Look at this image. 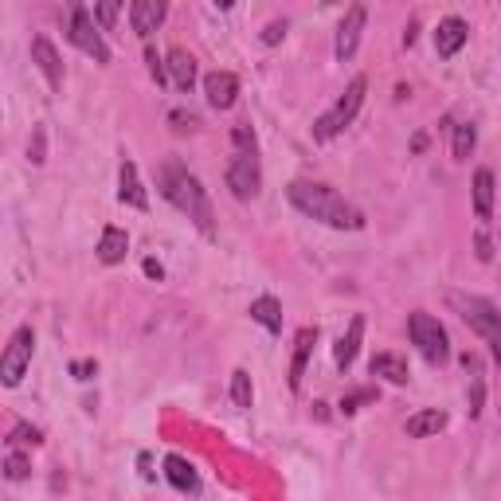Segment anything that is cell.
<instances>
[{"mask_svg": "<svg viewBox=\"0 0 501 501\" xmlns=\"http://www.w3.org/2000/svg\"><path fill=\"white\" fill-rule=\"evenodd\" d=\"M287 200L302 215L326 223V228H337V231H360V228H365V215H360V208H352L345 196H341L337 189H329V184L294 181L287 189Z\"/></svg>", "mask_w": 501, "mask_h": 501, "instance_id": "1", "label": "cell"}, {"mask_svg": "<svg viewBox=\"0 0 501 501\" xmlns=\"http://www.w3.org/2000/svg\"><path fill=\"white\" fill-rule=\"evenodd\" d=\"M161 192H165V200H169L176 212L189 215L204 239H215L212 200H208V192H204V184L196 181L189 169H181V165H165L161 169Z\"/></svg>", "mask_w": 501, "mask_h": 501, "instance_id": "2", "label": "cell"}, {"mask_svg": "<svg viewBox=\"0 0 501 501\" xmlns=\"http://www.w3.org/2000/svg\"><path fill=\"white\" fill-rule=\"evenodd\" d=\"M447 302L458 310V318H463L466 326H470V329L478 333V337L486 341V345H489V352H494V357H497V365H501V313H497L494 306H489L486 298H474V294H458V290L450 294Z\"/></svg>", "mask_w": 501, "mask_h": 501, "instance_id": "3", "label": "cell"}, {"mask_svg": "<svg viewBox=\"0 0 501 501\" xmlns=\"http://www.w3.org/2000/svg\"><path fill=\"white\" fill-rule=\"evenodd\" d=\"M365 94H368V78L357 75L352 83L345 86V94L337 98V106H333L329 114H321L318 122H313V137L318 141H329V137H337L345 125H352V117L360 114V106H365Z\"/></svg>", "mask_w": 501, "mask_h": 501, "instance_id": "4", "label": "cell"}, {"mask_svg": "<svg viewBox=\"0 0 501 501\" xmlns=\"http://www.w3.org/2000/svg\"><path fill=\"white\" fill-rule=\"evenodd\" d=\"M408 337H411V345L424 352V360H431V365H443V360L450 357L447 329L439 326V318H431L427 310H416L408 318Z\"/></svg>", "mask_w": 501, "mask_h": 501, "instance_id": "5", "label": "cell"}, {"mask_svg": "<svg viewBox=\"0 0 501 501\" xmlns=\"http://www.w3.org/2000/svg\"><path fill=\"white\" fill-rule=\"evenodd\" d=\"M32 349H36L32 326H20L12 333V341H8L4 357H0V380H4V388H16L20 380H24L28 365H32Z\"/></svg>", "mask_w": 501, "mask_h": 501, "instance_id": "6", "label": "cell"}, {"mask_svg": "<svg viewBox=\"0 0 501 501\" xmlns=\"http://www.w3.org/2000/svg\"><path fill=\"white\" fill-rule=\"evenodd\" d=\"M263 184V169H259V157L255 149H235L231 165H228V189L235 200H255Z\"/></svg>", "mask_w": 501, "mask_h": 501, "instance_id": "7", "label": "cell"}, {"mask_svg": "<svg viewBox=\"0 0 501 501\" xmlns=\"http://www.w3.org/2000/svg\"><path fill=\"white\" fill-rule=\"evenodd\" d=\"M67 36H71V44L78 52L91 55L94 63H110V47H106L102 32H94V16L86 12L83 4H71V28H67Z\"/></svg>", "mask_w": 501, "mask_h": 501, "instance_id": "8", "label": "cell"}, {"mask_svg": "<svg viewBox=\"0 0 501 501\" xmlns=\"http://www.w3.org/2000/svg\"><path fill=\"white\" fill-rule=\"evenodd\" d=\"M365 20H368V12H365V4H352L349 12H345V20H341V28H337V59L345 63V59H352L357 55V44H360V32H365Z\"/></svg>", "mask_w": 501, "mask_h": 501, "instance_id": "9", "label": "cell"}, {"mask_svg": "<svg viewBox=\"0 0 501 501\" xmlns=\"http://www.w3.org/2000/svg\"><path fill=\"white\" fill-rule=\"evenodd\" d=\"M165 12H169V0H133V8H130L133 32L141 39H149L165 24Z\"/></svg>", "mask_w": 501, "mask_h": 501, "instance_id": "10", "label": "cell"}, {"mask_svg": "<svg viewBox=\"0 0 501 501\" xmlns=\"http://www.w3.org/2000/svg\"><path fill=\"white\" fill-rule=\"evenodd\" d=\"M32 59H36L39 71H44L47 83H52V91H63V59H59L52 39H47V36H36V39H32Z\"/></svg>", "mask_w": 501, "mask_h": 501, "instance_id": "11", "label": "cell"}, {"mask_svg": "<svg viewBox=\"0 0 501 501\" xmlns=\"http://www.w3.org/2000/svg\"><path fill=\"white\" fill-rule=\"evenodd\" d=\"M466 39H470V28H466V20H458V16H447L443 24L435 28V52L439 59H450V55H458L466 47Z\"/></svg>", "mask_w": 501, "mask_h": 501, "instance_id": "12", "label": "cell"}, {"mask_svg": "<svg viewBox=\"0 0 501 501\" xmlns=\"http://www.w3.org/2000/svg\"><path fill=\"white\" fill-rule=\"evenodd\" d=\"M204 94H208V102L215 106V110H231L235 98H239V78H235L231 71H212L208 78H204Z\"/></svg>", "mask_w": 501, "mask_h": 501, "instance_id": "13", "label": "cell"}, {"mask_svg": "<svg viewBox=\"0 0 501 501\" xmlns=\"http://www.w3.org/2000/svg\"><path fill=\"white\" fill-rule=\"evenodd\" d=\"M117 200L130 204V208H137V212L149 208V196H145V189H141V176H137L133 161H122V173H117Z\"/></svg>", "mask_w": 501, "mask_h": 501, "instance_id": "14", "label": "cell"}, {"mask_svg": "<svg viewBox=\"0 0 501 501\" xmlns=\"http://www.w3.org/2000/svg\"><path fill=\"white\" fill-rule=\"evenodd\" d=\"M313 341H318V329H313V326L298 329V337H294V360H290V392H298V388H302V376H306V365H310Z\"/></svg>", "mask_w": 501, "mask_h": 501, "instance_id": "15", "label": "cell"}, {"mask_svg": "<svg viewBox=\"0 0 501 501\" xmlns=\"http://www.w3.org/2000/svg\"><path fill=\"white\" fill-rule=\"evenodd\" d=\"M360 341H365V313H357V318L349 321V333L333 345V360H337V368L345 372L352 360H357V349H360Z\"/></svg>", "mask_w": 501, "mask_h": 501, "instance_id": "16", "label": "cell"}, {"mask_svg": "<svg viewBox=\"0 0 501 501\" xmlns=\"http://www.w3.org/2000/svg\"><path fill=\"white\" fill-rule=\"evenodd\" d=\"M165 478H169V486H176L181 494H196V489H200V478H196L192 463L189 458H181V455L165 458Z\"/></svg>", "mask_w": 501, "mask_h": 501, "instance_id": "17", "label": "cell"}, {"mask_svg": "<svg viewBox=\"0 0 501 501\" xmlns=\"http://www.w3.org/2000/svg\"><path fill=\"white\" fill-rule=\"evenodd\" d=\"M494 189H497V184H494V173H489V169H478V173H474V215H478L482 223L494 220Z\"/></svg>", "mask_w": 501, "mask_h": 501, "instance_id": "18", "label": "cell"}, {"mask_svg": "<svg viewBox=\"0 0 501 501\" xmlns=\"http://www.w3.org/2000/svg\"><path fill=\"white\" fill-rule=\"evenodd\" d=\"M165 67H169V78L176 83V91H192L196 86V59L184 52V47H173Z\"/></svg>", "mask_w": 501, "mask_h": 501, "instance_id": "19", "label": "cell"}, {"mask_svg": "<svg viewBox=\"0 0 501 501\" xmlns=\"http://www.w3.org/2000/svg\"><path fill=\"white\" fill-rule=\"evenodd\" d=\"M125 251H130V235L122 228H106L102 239H98V259H102L106 267H117V263L125 259Z\"/></svg>", "mask_w": 501, "mask_h": 501, "instance_id": "20", "label": "cell"}, {"mask_svg": "<svg viewBox=\"0 0 501 501\" xmlns=\"http://www.w3.org/2000/svg\"><path fill=\"white\" fill-rule=\"evenodd\" d=\"M372 376H384L388 384H408V360L404 357H396V352H376V357H372Z\"/></svg>", "mask_w": 501, "mask_h": 501, "instance_id": "21", "label": "cell"}, {"mask_svg": "<svg viewBox=\"0 0 501 501\" xmlns=\"http://www.w3.org/2000/svg\"><path fill=\"white\" fill-rule=\"evenodd\" d=\"M447 427V416L439 408H427V411H416V416L404 424V431L411 439H427V435H439Z\"/></svg>", "mask_w": 501, "mask_h": 501, "instance_id": "22", "label": "cell"}, {"mask_svg": "<svg viewBox=\"0 0 501 501\" xmlns=\"http://www.w3.org/2000/svg\"><path fill=\"white\" fill-rule=\"evenodd\" d=\"M251 321H259L267 333H282V306L263 294V298L251 302Z\"/></svg>", "mask_w": 501, "mask_h": 501, "instance_id": "23", "label": "cell"}, {"mask_svg": "<svg viewBox=\"0 0 501 501\" xmlns=\"http://www.w3.org/2000/svg\"><path fill=\"white\" fill-rule=\"evenodd\" d=\"M231 400H235V408H251L255 404V388H251L247 368H235L231 372Z\"/></svg>", "mask_w": 501, "mask_h": 501, "instance_id": "24", "label": "cell"}, {"mask_svg": "<svg viewBox=\"0 0 501 501\" xmlns=\"http://www.w3.org/2000/svg\"><path fill=\"white\" fill-rule=\"evenodd\" d=\"M474 145H478V130H474V125H470V122L455 125V161H470Z\"/></svg>", "mask_w": 501, "mask_h": 501, "instance_id": "25", "label": "cell"}, {"mask_svg": "<svg viewBox=\"0 0 501 501\" xmlns=\"http://www.w3.org/2000/svg\"><path fill=\"white\" fill-rule=\"evenodd\" d=\"M122 4H125V0H98V4H94V20H98V28H102V32H110V28L117 24Z\"/></svg>", "mask_w": 501, "mask_h": 501, "instance_id": "26", "label": "cell"}, {"mask_svg": "<svg viewBox=\"0 0 501 501\" xmlns=\"http://www.w3.org/2000/svg\"><path fill=\"white\" fill-rule=\"evenodd\" d=\"M8 443H32V447H39V443H44V435H39V431L36 427H28V424H20V427H12V435H8Z\"/></svg>", "mask_w": 501, "mask_h": 501, "instance_id": "27", "label": "cell"}, {"mask_svg": "<svg viewBox=\"0 0 501 501\" xmlns=\"http://www.w3.org/2000/svg\"><path fill=\"white\" fill-rule=\"evenodd\" d=\"M4 474L12 478V482H20V478H28V458H24V455H16V450H12V455L4 458Z\"/></svg>", "mask_w": 501, "mask_h": 501, "instance_id": "28", "label": "cell"}, {"mask_svg": "<svg viewBox=\"0 0 501 501\" xmlns=\"http://www.w3.org/2000/svg\"><path fill=\"white\" fill-rule=\"evenodd\" d=\"M28 161H32V165H44L47 161V157H44V125H36L32 145H28Z\"/></svg>", "mask_w": 501, "mask_h": 501, "instance_id": "29", "label": "cell"}, {"mask_svg": "<svg viewBox=\"0 0 501 501\" xmlns=\"http://www.w3.org/2000/svg\"><path fill=\"white\" fill-rule=\"evenodd\" d=\"M169 122H173V130H176V133L196 130V125H200V122H196V114H184V110H173V114H169Z\"/></svg>", "mask_w": 501, "mask_h": 501, "instance_id": "30", "label": "cell"}, {"mask_svg": "<svg viewBox=\"0 0 501 501\" xmlns=\"http://www.w3.org/2000/svg\"><path fill=\"white\" fill-rule=\"evenodd\" d=\"M368 400H376V392H372V388H365V392H352V396L345 400V404H341V411L349 416V411H357L360 404H368Z\"/></svg>", "mask_w": 501, "mask_h": 501, "instance_id": "31", "label": "cell"}, {"mask_svg": "<svg viewBox=\"0 0 501 501\" xmlns=\"http://www.w3.org/2000/svg\"><path fill=\"white\" fill-rule=\"evenodd\" d=\"M474 247H478V259H482V263L494 259V243H489V235H486V231H478V235H474Z\"/></svg>", "mask_w": 501, "mask_h": 501, "instance_id": "32", "label": "cell"}, {"mask_svg": "<svg viewBox=\"0 0 501 501\" xmlns=\"http://www.w3.org/2000/svg\"><path fill=\"white\" fill-rule=\"evenodd\" d=\"M282 36H287V20H274L267 32H263V44H279Z\"/></svg>", "mask_w": 501, "mask_h": 501, "instance_id": "33", "label": "cell"}, {"mask_svg": "<svg viewBox=\"0 0 501 501\" xmlns=\"http://www.w3.org/2000/svg\"><path fill=\"white\" fill-rule=\"evenodd\" d=\"M71 372H75V380H91L94 372H98V365H94V360H75Z\"/></svg>", "mask_w": 501, "mask_h": 501, "instance_id": "34", "label": "cell"}, {"mask_svg": "<svg viewBox=\"0 0 501 501\" xmlns=\"http://www.w3.org/2000/svg\"><path fill=\"white\" fill-rule=\"evenodd\" d=\"M145 274L161 282V279H165V267H161V263H157V259H145Z\"/></svg>", "mask_w": 501, "mask_h": 501, "instance_id": "35", "label": "cell"}, {"mask_svg": "<svg viewBox=\"0 0 501 501\" xmlns=\"http://www.w3.org/2000/svg\"><path fill=\"white\" fill-rule=\"evenodd\" d=\"M212 4H215V8H223V12H228V8L235 4V0H212Z\"/></svg>", "mask_w": 501, "mask_h": 501, "instance_id": "36", "label": "cell"}]
</instances>
